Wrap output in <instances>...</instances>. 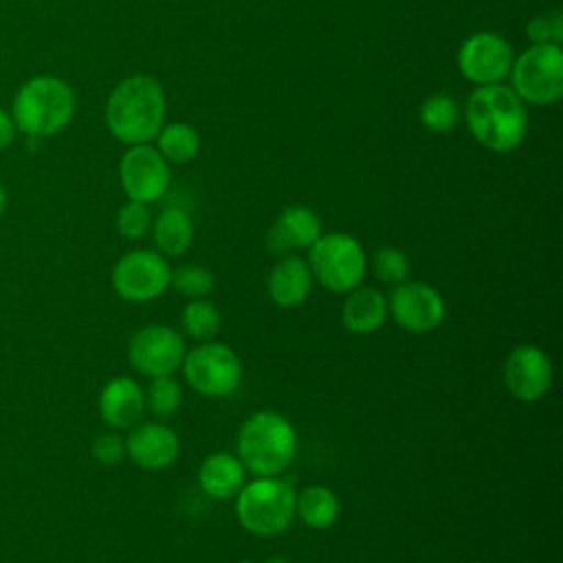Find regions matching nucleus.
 <instances>
[{
    "label": "nucleus",
    "mask_w": 563,
    "mask_h": 563,
    "mask_svg": "<svg viewBox=\"0 0 563 563\" xmlns=\"http://www.w3.org/2000/svg\"><path fill=\"white\" fill-rule=\"evenodd\" d=\"M297 451L299 438L292 422L273 409L251 413L235 435V455L253 477L284 475Z\"/></svg>",
    "instance_id": "1"
},
{
    "label": "nucleus",
    "mask_w": 563,
    "mask_h": 563,
    "mask_svg": "<svg viewBox=\"0 0 563 563\" xmlns=\"http://www.w3.org/2000/svg\"><path fill=\"white\" fill-rule=\"evenodd\" d=\"M165 95L150 75H132L114 86L106 103L108 130L128 145H141L163 128Z\"/></svg>",
    "instance_id": "2"
},
{
    "label": "nucleus",
    "mask_w": 563,
    "mask_h": 563,
    "mask_svg": "<svg viewBox=\"0 0 563 563\" xmlns=\"http://www.w3.org/2000/svg\"><path fill=\"white\" fill-rule=\"evenodd\" d=\"M464 117L475 141L493 152L515 150L528 130L523 101L504 84L475 88L466 99Z\"/></svg>",
    "instance_id": "3"
},
{
    "label": "nucleus",
    "mask_w": 563,
    "mask_h": 563,
    "mask_svg": "<svg viewBox=\"0 0 563 563\" xmlns=\"http://www.w3.org/2000/svg\"><path fill=\"white\" fill-rule=\"evenodd\" d=\"M297 490L284 475L246 479L235 495V519L253 537H279L295 521Z\"/></svg>",
    "instance_id": "4"
},
{
    "label": "nucleus",
    "mask_w": 563,
    "mask_h": 563,
    "mask_svg": "<svg viewBox=\"0 0 563 563\" xmlns=\"http://www.w3.org/2000/svg\"><path fill=\"white\" fill-rule=\"evenodd\" d=\"M75 114V92L57 77L29 79L13 99L15 130L37 139L53 136L64 130Z\"/></svg>",
    "instance_id": "5"
},
{
    "label": "nucleus",
    "mask_w": 563,
    "mask_h": 563,
    "mask_svg": "<svg viewBox=\"0 0 563 563\" xmlns=\"http://www.w3.org/2000/svg\"><path fill=\"white\" fill-rule=\"evenodd\" d=\"M312 279L334 295H347L363 284L367 255L363 244L350 233H321L306 257Z\"/></svg>",
    "instance_id": "6"
},
{
    "label": "nucleus",
    "mask_w": 563,
    "mask_h": 563,
    "mask_svg": "<svg viewBox=\"0 0 563 563\" xmlns=\"http://www.w3.org/2000/svg\"><path fill=\"white\" fill-rule=\"evenodd\" d=\"M180 369L185 383L205 398H227L238 391L244 378L238 352L216 339L187 350Z\"/></svg>",
    "instance_id": "7"
},
{
    "label": "nucleus",
    "mask_w": 563,
    "mask_h": 563,
    "mask_svg": "<svg viewBox=\"0 0 563 563\" xmlns=\"http://www.w3.org/2000/svg\"><path fill=\"white\" fill-rule=\"evenodd\" d=\"M515 95L532 106H550L563 95V53L559 44H532L510 68Z\"/></svg>",
    "instance_id": "8"
},
{
    "label": "nucleus",
    "mask_w": 563,
    "mask_h": 563,
    "mask_svg": "<svg viewBox=\"0 0 563 563\" xmlns=\"http://www.w3.org/2000/svg\"><path fill=\"white\" fill-rule=\"evenodd\" d=\"M114 292L130 303L154 301L169 288L172 266L158 251L134 249L119 257L112 268Z\"/></svg>",
    "instance_id": "9"
},
{
    "label": "nucleus",
    "mask_w": 563,
    "mask_h": 563,
    "mask_svg": "<svg viewBox=\"0 0 563 563\" xmlns=\"http://www.w3.org/2000/svg\"><path fill=\"white\" fill-rule=\"evenodd\" d=\"M185 352V336L167 323H147L128 341V361L145 378L176 374Z\"/></svg>",
    "instance_id": "10"
},
{
    "label": "nucleus",
    "mask_w": 563,
    "mask_h": 563,
    "mask_svg": "<svg viewBox=\"0 0 563 563\" xmlns=\"http://www.w3.org/2000/svg\"><path fill=\"white\" fill-rule=\"evenodd\" d=\"M387 308L396 325L411 334L433 332L446 317V301L442 292L427 282L407 279L394 286L387 297Z\"/></svg>",
    "instance_id": "11"
},
{
    "label": "nucleus",
    "mask_w": 563,
    "mask_h": 563,
    "mask_svg": "<svg viewBox=\"0 0 563 563\" xmlns=\"http://www.w3.org/2000/svg\"><path fill=\"white\" fill-rule=\"evenodd\" d=\"M501 378L508 394L515 400L537 402L543 396H548L552 387V380H554L552 358L539 345L521 343L508 352L504 361Z\"/></svg>",
    "instance_id": "12"
},
{
    "label": "nucleus",
    "mask_w": 563,
    "mask_h": 563,
    "mask_svg": "<svg viewBox=\"0 0 563 563\" xmlns=\"http://www.w3.org/2000/svg\"><path fill=\"white\" fill-rule=\"evenodd\" d=\"M119 178L125 196L130 200L150 205L161 200L169 189V163L161 156V152L147 143L132 145L121 163Z\"/></svg>",
    "instance_id": "13"
},
{
    "label": "nucleus",
    "mask_w": 563,
    "mask_h": 563,
    "mask_svg": "<svg viewBox=\"0 0 563 563\" xmlns=\"http://www.w3.org/2000/svg\"><path fill=\"white\" fill-rule=\"evenodd\" d=\"M512 62L515 53L510 42L488 31L471 35L457 53V66L462 75L477 86L499 84L506 79L510 75Z\"/></svg>",
    "instance_id": "14"
},
{
    "label": "nucleus",
    "mask_w": 563,
    "mask_h": 563,
    "mask_svg": "<svg viewBox=\"0 0 563 563\" xmlns=\"http://www.w3.org/2000/svg\"><path fill=\"white\" fill-rule=\"evenodd\" d=\"M123 440L125 455L143 471H165L180 455V438L163 420L136 422Z\"/></svg>",
    "instance_id": "15"
},
{
    "label": "nucleus",
    "mask_w": 563,
    "mask_h": 563,
    "mask_svg": "<svg viewBox=\"0 0 563 563\" xmlns=\"http://www.w3.org/2000/svg\"><path fill=\"white\" fill-rule=\"evenodd\" d=\"M145 413V389L132 376L110 378L99 394V416L112 431H128Z\"/></svg>",
    "instance_id": "16"
},
{
    "label": "nucleus",
    "mask_w": 563,
    "mask_h": 563,
    "mask_svg": "<svg viewBox=\"0 0 563 563\" xmlns=\"http://www.w3.org/2000/svg\"><path fill=\"white\" fill-rule=\"evenodd\" d=\"M321 233L319 216L303 205H292L275 218L266 233V246L277 257L295 251H308Z\"/></svg>",
    "instance_id": "17"
},
{
    "label": "nucleus",
    "mask_w": 563,
    "mask_h": 563,
    "mask_svg": "<svg viewBox=\"0 0 563 563\" xmlns=\"http://www.w3.org/2000/svg\"><path fill=\"white\" fill-rule=\"evenodd\" d=\"M312 286L314 279L308 262L295 253L279 255L266 279V292L271 301L288 310L299 308L310 297Z\"/></svg>",
    "instance_id": "18"
},
{
    "label": "nucleus",
    "mask_w": 563,
    "mask_h": 563,
    "mask_svg": "<svg viewBox=\"0 0 563 563\" xmlns=\"http://www.w3.org/2000/svg\"><path fill=\"white\" fill-rule=\"evenodd\" d=\"M387 317V295L363 284L350 290L341 306V323L352 334H372L385 325Z\"/></svg>",
    "instance_id": "19"
},
{
    "label": "nucleus",
    "mask_w": 563,
    "mask_h": 563,
    "mask_svg": "<svg viewBox=\"0 0 563 563\" xmlns=\"http://www.w3.org/2000/svg\"><path fill=\"white\" fill-rule=\"evenodd\" d=\"M246 482V468L238 455L227 451L209 453L198 466V484L211 499H235Z\"/></svg>",
    "instance_id": "20"
},
{
    "label": "nucleus",
    "mask_w": 563,
    "mask_h": 563,
    "mask_svg": "<svg viewBox=\"0 0 563 563\" xmlns=\"http://www.w3.org/2000/svg\"><path fill=\"white\" fill-rule=\"evenodd\" d=\"M152 240L161 255L180 257L194 242V220L183 207H165L152 218Z\"/></svg>",
    "instance_id": "21"
},
{
    "label": "nucleus",
    "mask_w": 563,
    "mask_h": 563,
    "mask_svg": "<svg viewBox=\"0 0 563 563\" xmlns=\"http://www.w3.org/2000/svg\"><path fill=\"white\" fill-rule=\"evenodd\" d=\"M339 515V495L323 484L303 486L295 497V519H299L303 526L312 530H325L334 526Z\"/></svg>",
    "instance_id": "22"
},
{
    "label": "nucleus",
    "mask_w": 563,
    "mask_h": 563,
    "mask_svg": "<svg viewBox=\"0 0 563 563\" xmlns=\"http://www.w3.org/2000/svg\"><path fill=\"white\" fill-rule=\"evenodd\" d=\"M220 325H222L220 310L207 297L189 299L187 306L183 308V314H180L183 332L180 334L189 336L196 343H205V341L216 339V334L220 332Z\"/></svg>",
    "instance_id": "23"
},
{
    "label": "nucleus",
    "mask_w": 563,
    "mask_h": 563,
    "mask_svg": "<svg viewBox=\"0 0 563 563\" xmlns=\"http://www.w3.org/2000/svg\"><path fill=\"white\" fill-rule=\"evenodd\" d=\"M156 136H158L156 150L161 152V156L167 163L183 165V163H189L198 154V147H200L198 132L187 123H180V121L169 123V125L161 128V132Z\"/></svg>",
    "instance_id": "24"
},
{
    "label": "nucleus",
    "mask_w": 563,
    "mask_h": 563,
    "mask_svg": "<svg viewBox=\"0 0 563 563\" xmlns=\"http://www.w3.org/2000/svg\"><path fill=\"white\" fill-rule=\"evenodd\" d=\"M183 405V385L176 380V374L150 378L145 387V409L156 416V420H167L178 413Z\"/></svg>",
    "instance_id": "25"
},
{
    "label": "nucleus",
    "mask_w": 563,
    "mask_h": 563,
    "mask_svg": "<svg viewBox=\"0 0 563 563\" xmlns=\"http://www.w3.org/2000/svg\"><path fill=\"white\" fill-rule=\"evenodd\" d=\"M216 286V277L207 266L200 264H183L172 268L169 288H174L178 295L187 299H202L211 295Z\"/></svg>",
    "instance_id": "26"
},
{
    "label": "nucleus",
    "mask_w": 563,
    "mask_h": 563,
    "mask_svg": "<svg viewBox=\"0 0 563 563\" xmlns=\"http://www.w3.org/2000/svg\"><path fill=\"white\" fill-rule=\"evenodd\" d=\"M372 271L376 279H380L387 286H398L409 279V257L398 246H380L372 255Z\"/></svg>",
    "instance_id": "27"
},
{
    "label": "nucleus",
    "mask_w": 563,
    "mask_h": 563,
    "mask_svg": "<svg viewBox=\"0 0 563 563\" xmlns=\"http://www.w3.org/2000/svg\"><path fill=\"white\" fill-rule=\"evenodd\" d=\"M457 103L449 95H431L420 108V121L431 132H449L457 123Z\"/></svg>",
    "instance_id": "28"
},
{
    "label": "nucleus",
    "mask_w": 563,
    "mask_h": 563,
    "mask_svg": "<svg viewBox=\"0 0 563 563\" xmlns=\"http://www.w3.org/2000/svg\"><path fill=\"white\" fill-rule=\"evenodd\" d=\"M152 227V213L147 205L130 200L117 213V231L125 240H141Z\"/></svg>",
    "instance_id": "29"
},
{
    "label": "nucleus",
    "mask_w": 563,
    "mask_h": 563,
    "mask_svg": "<svg viewBox=\"0 0 563 563\" xmlns=\"http://www.w3.org/2000/svg\"><path fill=\"white\" fill-rule=\"evenodd\" d=\"M528 37L532 44H559L563 40V13L561 9H554L545 15H534L526 26Z\"/></svg>",
    "instance_id": "30"
},
{
    "label": "nucleus",
    "mask_w": 563,
    "mask_h": 563,
    "mask_svg": "<svg viewBox=\"0 0 563 563\" xmlns=\"http://www.w3.org/2000/svg\"><path fill=\"white\" fill-rule=\"evenodd\" d=\"M90 453L97 462H101L106 466H114L125 457V440L117 431H106L95 438Z\"/></svg>",
    "instance_id": "31"
},
{
    "label": "nucleus",
    "mask_w": 563,
    "mask_h": 563,
    "mask_svg": "<svg viewBox=\"0 0 563 563\" xmlns=\"http://www.w3.org/2000/svg\"><path fill=\"white\" fill-rule=\"evenodd\" d=\"M13 136H15V123H13V119L9 117V112L0 108V150L9 147L11 141H13Z\"/></svg>",
    "instance_id": "32"
},
{
    "label": "nucleus",
    "mask_w": 563,
    "mask_h": 563,
    "mask_svg": "<svg viewBox=\"0 0 563 563\" xmlns=\"http://www.w3.org/2000/svg\"><path fill=\"white\" fill-rule=\"evenodd\" d=\"M4 207H7V191H4V187L0 185V216L4 213Z\"/></svg>",
    "instance_id": "33"
},
{
    "label": "nucleus",
    "mask_w": 563,
    "mask_h": 563,
    "mask_svg": "<svg viewBox=\"0 0 563 563\" xmlns=\"http://www.w3.org/2000/svg\"><path fill=\"white\" fill-rule=\"evenodd\" d=\"M264 563H290V561L284 559V556H279V554H275V556H268Z\"/></svg>",
    "instance_id": "34"
},
{
    "label": "nucleus",
    "mask_w": 563,
    "mask_h": 563,
    "mask_svg": "<svg viewBox=\"0 0 563 563\" xmlns=\"http://www.w3.org/2000/svg\"><path fill=\"white\" fill-rule=\"evenodd\" d=\"M235 563H255V561H251V559H240V561H235Z\"/></svg>",
    "instance_id": "35"
}]
</instances>
